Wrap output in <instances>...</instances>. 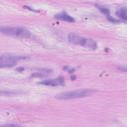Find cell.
<instances>
[{"label":"cell","mask_w":127,"mask_h":127,"mask_svg":"<svg viewBox=\"0 0 127 127\" xmlns=\"http://www.w3.org/2000/svg\"><path fill=\"white\" fill-rule=\"evenodd\" d=\"M67 40L72 44L82 46L88 50H95L97 48L95 41H93L90 38H84V37H81V36H78L75 34H68Z\"/></svg>","instance_id":"6da1fadb"},{"label":"cell","mask_w":127,"mask_h":127,"mask_svg":"<svg viewBox=\"0 0 127 127\" xmlns=\"http://www.w3.org/2000/svg\"><path fill=\"white\" fill-rule=\"evenodd\" d=\"M92 89H77V90H72V91H64L62 93H59L55 96L57 99L61 100H65V99H74V98H81L89 95L92 93Z\"/></svg>","instance_id":"7a4b0ae2"},{"label":"cell","mask_w":127,"mask_h":127,"mask_svg":"<svg viewBox=\"0 0 127 127\" xmlns=\"http://www.w3.org/2000/svg\"><path fill=\"white\" fill-rule=\"evenodd\" d=\"M1 32L6 35L20 37V38H29L31 37V33L24 27H2Z\"/></svg>","instance_id":"3957f363"},{"label":"cell","mask_w":127,"mask_h":127,"mask_svg":"<svg viewBox=\"0 0 127 127\" xmlns=\"http://www.w3.org/2000/svg\"><path fill=\"white\" fill-rule=\"evenodd\" d=\"M27 57L25 56H19V55H12V54H3L0 57V66L6 67V66H12L17 64L18 61L25 60Z\"/></svg>","instance_id":"277c9868"},{"label":"cell","mask_w":127,"mask_h":127,"mask_svg":"<svg viewBox=\"0 0 127 127\" xmlns=\"http://www.w3.org/2000/svg\"><path fill=\"white\" fill-rule=\"evenodd\" d=\"M39 83L44 84V85H48V86H58V85H63L64 83V80L63 77H57V78L45 79L43 81H40Z\"/></svg>","instance_id":"5b68a950"},{"label":"cell","mask_w":127,"mask_h":127,"mask_svg":"<svg viewBox=\"0 0 127 127\" xmlns=\"http://www.w3.org/2000/svg\"><path fill=\"white\" fill-rule=\"evenodd\" d=\"M57 19H60V20H63V21H67V22H74L73 18L71 16H69L67 13L65 12H62V13H59L55 16Z\"/></svg>","instance_id":"8992f818"},{"label":"cell","mask_w":127,"mask_h":127,"mask_svg":"<svg viewBox=\"0 0 127 127\" xmlns=\"http://www.w3.org/2000/svg\"><path fill=\"white\" fill-rule=\"evenodd\" d=\"M116 15L123 19V20H127V7H121L116 11Z\"/></svg>","instance_id":"52a82bcc"},{"label":"cell","mask_w":127,"mask_h":127,"mask_svg":"<svg viewBox=\"0 0 127 127\" xmlns=\"http://www.w3.org/2000/svg\"><path fill=\"white\" fill-rule=\"evenodd\" d=\"M51 73H52V70L51 69H42V70H39V71L33 73L32 76L33 77H35V76H46V75L51 74Z\"/></svg>","instance_id":"ba28073f"},{"label":"cell","mask_w":127,"mask_h":127,"mask_svg":"<svg viewBox=\"0 0 127 127\" xmlns=\"http://www.w3.org/2000/svg\"><path fill=\"white\" fill-rule=\"evenodd\" d=\"M98 8H99V10H100L101 12L105 13V14L108 16V14H109V11H108V9H106V8H104V7H100V6H98Z\"/></svg>","instance_id":"9c48e42d"},{"label":"cell","mask_w":127,"mask_h":127,"mask_svg":"<svg viewBox=\"0 0 127 127\" xmlns=\"http://www.w3.org/2000/svg\"><path fill=\"white\" fill-rule=\"evenodd\" d=\"M1 127H21L20 125H17V124H4V125H1Z\"/></svg>","instance_id":"30bf717a"},{"label":"cell","mask_w":127,"mask_h":127,"mask_svg":"<svg viewBox=\"0 0 127 127\" xmlns=\"http://www.w3.org/2000/svg\"><path fill=\"white\" fill-rule=\"evenodd\" d=\"M118 69H120L122 71H127V65H120V66H118Z\"/></svg>","instance_id":"8fae6325"}]
</instances>
